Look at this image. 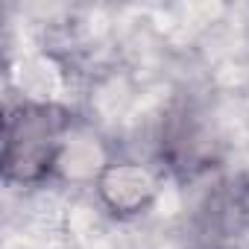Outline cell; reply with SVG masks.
Listing matches in <instances>:
<instances>
[{
	"instance_id": "obj_1",
	"label": "cell",
	"mask_w": 249,
	"mask_h": 249,
	"mask_svg": "<svg viewBox=\"0 0 249 249\" xmlns=\"http://www.w3.org/2000/svg\"><path fill=\"white\" fill-rule=\"evenodd\" d=\"M71 135V114L50 103H18L3 123V179L36 188L59 167Z\"/></svg>"
},
{
	"instance_id": "obj_2",
	"label": "cell",
	"mask_w": 249,
	"mask_h": 249,
	"mask_svg": "<svg viewBox=\"0 0 249 249\" xmlns=\"http://www.w3.org/2000/svg\"><path fill=\"white\" fill-rule=\"evenodd\" d=\"M94 191L114 217L132 220L156 205L161 194V176L135 159H111L97 170Z\"/></svg>"
},
{
	"instance_id": "obj_3",
	"label": "cell",
	"mask_w": 249,
	"mask_h": 249,
	"mask_svg": "<svg viewBox=\"0 0 249 249\" xmlns=\"http://www.w3.org/2000/svg\"><path fill=\"white\" fill-rule=\"evenodd\" d=\"M211 138L205 129H199V123L191 114H179L167 123L164 138H161V156L167 159V167L194 173L211 164Z\"/></svg>"
}]
</instances>
